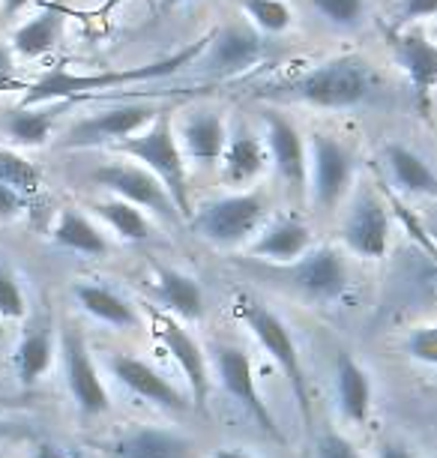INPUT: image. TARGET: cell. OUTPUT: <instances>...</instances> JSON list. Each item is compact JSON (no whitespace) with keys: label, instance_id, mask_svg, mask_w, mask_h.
Here are the masks:
<instances>
[{"label":"cell","instance_id":"obj_33","mask_svg":"<svg viewBox=\"0 0 437 458\" xmlns=\"http://www.w3.org/2000/svg\"><path fill=\"white\" fill-rule=\"evenodd\" d=\"M306 6L332 30H357L368 15V0H306Z\"/></svg>","mask_w":437,"mask_h":458},{"label":"cell","instance_id":"obj_26","mask_svg":"<svg viewBox=\"0 0 437 458\" xmlns=\"http://www.w3.org/2000/svg\"><path fill=\"white\" fill-rule=\"evenodd\" d=\"M75 300L90 318H97L99 324H108L114 330H139L141 315L126 297H120L114 288L102 282H79L75 284Z\"/></svg>","mask_w":437,"mask_h":458},{"label":"cell","instance_id":"obj_40","mask_svg":"<svg viewBox=\"0 0 437 458\" xmlns=\"http://www.w3.org/2000/svg\"><path fill=\"white\" fill-rule=\"evenodd\" d=\"M15 72H19L15 55L6 46H0V93H6L15 84Z\"/></svg>","mask_w":437,"mask_h":458},{"label":"cell","instance_id":"obj_8","mask_svg":"<svg viewBox=\"0 0 437 458\" xmlns=\"http://www.w3.org/2000/svg\"><path fill=\"white\" fill-rule=\"evenodd\" d=\"M162 111L150 99L120 102V106L102 108L97 114H88L75 123L63 138L66 150H93L105 144H123L132 135H139L144 126H150Z\"/></svg>","mask_w":437,"mask_h":458},{"label":"cell","instance_id":"obj_3","mask_svg":"<svg viewBox=\"0 0 437 458\" xmlns=\"http://www.w3.org/2000/svg\"><path fill=\"white\" fill-rule=\"evenodd\" d=\"M117 150L123 157H130L135 165L147 168L153 177L165 186V192L174 201L180 219L189 222L192 216V195H189V168H186L183 150H180L174 123H171L168 111L153 120L150 126H144L139 135H132L130 141L117 144Z\"/></svg>","mask_w":437,"mask_h":458},{"label":"cell","instance_id":"obj_27","mask_svg":"<svg viewBox=\"0 0 437 458\" xmlns=\"http://www.w3.org/2000/svg\"><path fill=\"white\" fill-rule=\"evenodd\" d=\"M70 108V102H48V106H24L21 102L19 108L6 111L4 132L19 147H42L55 135V126L63 117V111Z\"/></svg>","mask_w":437,"mask_h":458},{"label":"cell","instance_id":"obj_11","mask_svg":"<svg viewBox=\"0 0 437 458\" xmlns=\"http://www.w3.org/2000/svg\"><path fill=\"white\" fill-rule=\"evenodd\" d=\"M341 237L354 255L366 261H378L390 252L392 237V210L378 192L366 189L348 207L345 222H341Z\"/></svg>","mask_w":437,"mask_h":458},{"label":"cell","instance_id":"obj_16","mask_svg":"<svg viewBox=\"0 0 437 458\" xmlns=\"http://www.w3.org/2000/svg\"><path fill=\"white\" fill-rule=\"evenodd\" d=\"M390 48L396 66L405 72L410 90H414L419 111L425 114L437 90V42H432L425 33H419L414 28H405V30H392Z\"/></svg>","mask_w":437,"mask_h":458},{"label":"cell","instance_id":"obj_19","mask_svg":"<svg viewBox=\"0 0 437 458\" xmlns=\"http://www.w3.org/2000/svg\"><path fill=\"white\" fill-rule=\"evenodd\" d=\"M270 165V153L261 135L252 129H231L228 147L222 153V180L243 192V186H252Z\"/></svg>","mask_w":437,"mask_h":458},{"label":"cell","instance_id":"obj_43","mask_svg":"<svg viewBox=\"0 0 437 458\" xmlns=\"http://www.w3.org/2000/svg\"><path fill=\"white\" fill-rule=\"evenodd\" d=\"M33 458H66L63 449L55 444H37L33 446Z\"/></svg>","mask_w":437,"mask_h":458},{"label":"cell","instance_id":"obj_21","mask_svg":"<svg viewBox=\"0 0 437 458\" xmlns=\"http://www.w3.org/2000/svg\"><path fill=\"white\" fill-rule=\"evenodd\" d=\"M153 297L168 309L177 321H204V291L195 276L174 270V267H156L150 279Z\"/></svg>","mask_w":437,"mask_h":458},{"label":"cell","instance_id":"obj_38","mask_svg":"<svg viewBox=\"0 0 437 458\" xmlns=\"http://www.w3.org/2000/svg\"><path fill=\"white\" fill-rule=\"evenodd\" d=\"M315 458H363V455L357 453V446L348 437L336 435V431H327L315 444Z\"/></svg>","mask_w":437,"mask_h":458},{"label":"cell","instance_id":"obj_28","mask_svg":"<svg viewBox=\"0 0 437 458\" xmlns=\"http://www.w3.org/2000/svg\"><path fill=\"white\" fill-rule=\"evenodd\" d=\"M51 243L66 249V252L88 255V258L108 255V240L102 234V228L88 213L75 210V207H63L57 213L55 225H51Z\"/></svg>","mask_w":437,"mask_h":458},{"label":"cell","instance_id":"obj_35","mask_svg":"<svg viewBox=\"0 0 437 458\" xmlns=\"http://www.w3.org/2000/svg\"><path fill=\"white\" fill-rule=\"evenodd\" d=\"M28 315V297L21 291V282L10 267L0 264V318L4 321H21Z\"/></svg>","mask_w":437,"mask_h":458},{"label":"cell","instance_id":"obj_42","mask_svg":"<svg viewBox=\"0 0 437 458\" xmlns=\"http://www.w3.org/2000/svg\"><path fill=\"white\" fill-rule=\"evenodd\" d=\"M378 458H416V455H414V449H410V446L387 440V444L378 446Z\"/></svg>","mask_w":437,"mask_h":458},{"label":"cell","instance_id":"obj_23","mask_svg":"<svg viewBox=\"0 0 437 458\" xmlns=\"http://www.w3.org/2000/svg\"><path fill=\"white\" fill-rule=\"evenodd\" d=\"M60 37H63V13L57 6H46L30 19L15 21L10 33V51L21 60H39L57 48Z\"/></svg>","mask_w":437,"mask_h":458},{"label":"cell","instance_id":"obj_18","mask_svg":"<svg viewBox=\"0 0 437 458\" xmlns=\"http://www.w3.org/2000/svg\"><path fill=\"white\" fill-rule=\"evenodd\" d=\"M156 327H159L162 344H165L171 357L177 360L186 384H189V399L204 411L207 408V399H210V366H207V357H204V348L198 344V339L177 321V318H171V315L159 318Z\"/></svg>","mask_w":437,"mask_h":458},{"label":"cell","instance_id":"obj_7","mask_svg":"<svg viewBox=\"0 0 437 458\" xmlns=\"http://www.w3.org/2000/svg\"><path fill=\"white\" fill-rule=\"evenodd\" d=\"M308 198L321 210H336L345 201L357 177L354 153L336 135L312 132L308 135Z\"/></svg>","mask_w":437,"mask_h":458},{"label":"cell","instance_id":"obj_47","mask_svg":"<svg viewBox=\"0 0 437 458\" xmlns=\"http://www.w3.org/2000/svg\"><path fill=\"white\" fill-rule=\"evenodd\" d=\"M0 342H4V333H0Z\"/></svg>","mask_w":437,"mask_h":458},{"label":"cell","instance_id":"obj_46","mask_svg":"<svg viewBox=\"0 0 437 458\" xmlns=\"http://www.w3.org/2000/svg\"><path fill=\"white\" fill-rule=\"evenodd\" d=\"M168 4H189V0H168Z\"/></svg>","mask_w":437,"mask_h":458},{"label":"cell","instance_id":"obj_12","mask_svg":"<svg viewBox=\"0 0 437 458\" xmlns=\"http://www.w3.org/2000/svg\"><path fill=\"white\" fill-rule=\"evenodd\" d=\"M60 353H63V371H66V390H70L75 408L88 417H102L111 411L108 390L99 377V369L93 362V353L84 342V335L75 327H66L60 333Z\"/></svg>","mask_w":437,"mask_h":458},{"label":"cell","instance_id":"obj_25","mask_svg":"<svg viewBox=\"0 0 437 458\" xmlns=\"http://www.w3.org/2000/svg\"><path fill=\"white\" fill-rule=\"evenodd\" d=\"M383 165L390 171V180L399 192L405 195H423V198H437V174L428 165L423 153H416L414 147L392 141L383 147Z\"/></svg>","mask_w":437,"mask_h":458},{"label":"cell","instance_id":"obj_2","mask_svg":"<svg viewBox=\"0 0 437 458\" xmlns=\"http://www.w3.org/2000/svg\"><path fill=\"white\" fill-rule=\"evenodd\" d=\"M204 42H189L186 48L174 51L171 57L153 60V64L144 66H130V69H105V72H70V69H51V72L42 75L39 81H33L28 93H24V106H48V102H79L88 97H99L105 90L114 88H130V84H141V81H159V79H171V75L189 69L198 55L204 51Z\"/></svg>","mask_w":437,"mask_h":458},{"label":"cell","instance_id":"obj_20","mask_svg":"<svg viewBox=\"0 0 437 458\" xmlns=\"http://www.w3.org/2000/svg\"><path fill=\"white\" fill-rule=\"evenodd\" d=\"M312 249V228L297 216H279L264 225L258 240L252 243V255L273 264H297Z\"/></svg>","mask_w":437,"mask_h":458},{"label":"cell","instance_id":"obj_17","mask_svg":"<svg viewBox=\"0 0 437 458\" xmlns=\"http://www.w3.org/2000/svg\"><path fill=\"white\" fill-rule=\"evenodd\" d=\"M108 366H111V375H114L120 384L126 386L130 393H135L139 399L156 404V408H165V411H186L189 408V395L180 393L171 380L139 357L132 353H111L108 357Z\"/></svg>","mask_w":437,"mask_h":458},{"label":"cell","instance_id":"obj_10","mask_svg":"<svg viewBox=\"0 0 437 458\" xmlns=\"http://www.w3.org/2000/svg\"><path fill=\"white\" fill-rule=\"evenodd\" d=\"M90 180L99 183L108 195L135 204L139 210H147L153 216H159V219H171V222L180 219L177 207L171 201V195L165 192V186H162L147 168L135 165V162H108V165H99L93 171Z\"/></svg>","mask_w":437,"mask_h":458},{"label":"cell","instance_id":"obj_31","mask_svg":"<svg viewBox=\"0 0 437 458\" xmlns=\"http://www.w3.org/2000/svg\"><path fill=\"white\" fill-rule=\"evenodd\" d=\"M246 21L261 33L264 39H279L294 30L297 15L288 0H240Z\"/></svg>","mask_w":437,"mask_h":458},{"label":"cell","instance_id":"obj_45","mask_svg":"<svg viewBox=\"0 0 437 458\" xmlns=\"http://www.w3.org/2000/svg\"><path fill=\"white\" fill-rule=\"evenodd\" d=\"M425 228H428V225H425ZM428 234H437V219H434V228H428Z\"/></svg>","mask_w":437,"mask_h":458},{"label":"cell","instance_id":"obj_24","mask_svg":"<svg viewBox=\"0 0 437 458\" xmlns=\"http://www.w3.org/2000/svg\"><path fill=\"white\" fill-rule=\"evenodd\" d=\"M336 402L339 411L350 426H366L372 417V404H374V386L372 375L363 362H357L354 357H341L336 366Z\"/></svg>","mask_w":437,"mask_h":458},{"label":"cell","instance_id":"obj_13","mask_svg":"<svg viewBox=\"0 0 437 458\" xmlns=\"http://www.w3.org/2000/svg\"><path fill=\"white\" fill-rule=\"evenodd\" d=\"M174 132L180 150H183L186 168L192 165L198 171H210L222 165V153H225L231 135V126L222 108H189L180 120V126H174Z\"/></svg>","mask_w":437,"mask_h":458},{"label":"cell","instance_id":"obj_6","mask_svg":"<svg viewBox=\"0 0 437 458\" xmlns=\"http://www.w3.org/2000/svg\"><path fill=\"white\" fill-rule=\"evenodd\" d=\"M264 57H267V39L248 21H231L210 33L204 51L189 69L201 79L225 81L255 69Z\"/></svg>","mask_w":437,"mask_h":458},{"label":"cell","instance_id":"obj_30","mask_svg":"<svg viewBox=\"0 0 437 458\" xmlns=\"http://www.w3.org/2000/svg\"><path fill=\"white\" fill-rule=\"evenodd\" d=\"M13 360H15V377H19V384L24 386L39 384L48 375L51 362H55V335L48 330L24 333Z\"/></svg>","mask_w":437,"mask_h":458},{"label":"cell","instance_id":"obj_36","mask_svg":"<svg viewBox=\"0 0 437 458\" xmlns=\"http://www.w3.org/2000/svg\"><path fill=\"white\" fill-rule=\"evenodd\" d=\"M405 348L416 362L437 366V327H419V330L410 333Z\"/></svg>","mask_w":437,"mask_h":458},{"label":"cell","instance_id":"obj_1","mask_svg":"<svg viewBox=\"0 0 437 458\" xmlns=\"http://www.w3.org/2000/svg\"><path fill=\"white\" fill-rule=\"evenodd\" d=\"M381 90L374 66L359 55H336L318 66L299 72L297 79L267 90V97L308 106L321 111H350L372 102Z\"/></svg>","mask_w":437,"mask_h":458},{"label":"cell","instance_id":"obj_37","mask_svg":"<svg viewBox=\"0 0 437 458\" xmlns=\"http://www.w3.org/2000/svg\"><path fill=\"white\" fill-rule=\"evenodd\" d=\"M437 19V0H399L396 6V30H405L410 24Z\"/></svg>","mask_w":437,"mask_h":458},{"label":"cell","instance_id":"obj_44","mask_svg":"<svg viewBox=\"0 0 437 458\" xmlns=\"http://www.w3.org/2000/svg\"><path fill=\"white\" fill-rule=\"evenodd\" d=\"M213 458H255V455L243 453V449H231V446H225V449H216V453H213Z\"/></svg>","mask_w":437,"mask_h":458},{"label":"cell","instance_id":"obj_14","mask_svg":"<svg viewBox=\"0 0 437 458\" xmlns=\"http://www.w3.org/2000/svg\"><path fill=\"white\" fill-rule=\"evenodd\" d=\"M288 279L308 300L330 302L345 297L350 284V270L345 255L336 246H312L297 264H288Z\"/></svg>","mask_w":437,"mask_h":458},{"label":"cell","instance_id":"obj_9","mask_svg":"<svg viewBox=\"0 0 437 458\" xmlns=\"http://www.w3.org/2000/svg\"><path fill=\"white\" fill-rule=\"evenodd\" d=\"M216 375H219L222 390L234 399L237 408H243V413H248V417L255 420V426L267 437H273L276 444H285V431H282L276 413L267 408V402H264L258 393V380H255V369H252L248 353L243 348H237V344H219Z\"/></svg>","mask_w":437,"mask_h":458},{"label":"cell","instance_id":"obj_5","mask_svg":"<svg viewBox=\"0 0 437 458\" xmlns=\"http://www.w3.org/2000/svg\"><path fill=\"white\" fill-rule=\"evenodd\" d=\"M237 312L246 321V327L252 330V335L258 339V344L270 353L273 362L282 369V375L288 377L290 393L297 399V408L303 413V422L312 428V393H308V377L303 369V360H299V348L294 342V333L288 330V324L282 318L267 309L264 302L252 300L248 293H240L237 297Z\"/></svg>","mask_w":437,"mask_h":458},{"label":"cell","instance_id":"obj_41","mask_svg":"<svg viewBox=\"0 0 437 458\" xmlns=\"http://www.w3.org/2000/svg\"><path fill=\"white\" fill-rule=\"evenodd\" d=\"M33 4H37V0H4V4H0V13H4L6 21H15L21 13H28Z\"/></svg>","mask_w":437,"mask_h":458},{"label":"cell","instance_id":"obj_4","mask_svg":"<svg viewBox=\"0 0 437 458\" xmlns=\"http://www.w3.org/2000/svg\"><path fill=\"white\" fill-rule=\"evenodd\" d=\"M270 201L258 189H243V192H228L222 198L201 204L192 210L189 225L201 240L219 249H234L246 240L258 237L267 225Z\"/></svg>","mask_w":437,"mask_h":458},{"label":"cell","instance_id":"obj_22","mask_svg":"<svg viewBox=\"0 0 437 458\" xmlns=\"http://www.w3.org/2000/svg\"><path fill=\"white\" fill-rule=\"evenodd\" d=\"M111 458H195V444L171 428H132L108 446Z\"/></svg>","mask_w":437,"mask_h":458},{"label":"cell","instance_id":"obj_34","mask_svg":"<svg viewBox=\"0 0 437 458\" xmlns=\"http://www.w3.org/2000/svg\"><path fill=\"white\" fill-rule=\"evenodd\" d=\"M387 204H390V210H392V216L399 219V225L405 228V234L414 240L416 243V249L423 252L425 258H428V264L434 267V276H437V240H434V234H428V228H425V222L419 219V216L410 210V207L401 201L399 195H387Z\"/></svg>","mask_w":437,"mask_h":458},{"label":"cell","instance_id":"obj_39","mask_svg":"<svg viewBox=\"0 0 437 458\" xmlns=\"http://www.w3.org/2000/svg\"><path fill=\"white\" fill-rule=\"evenodd\" d=\"M30 201L24 195H19L15 189L10 186H4L0 183V222H13V219H19V216L28 210Z\"/></svg>","mask_w":437,"mask_h":458},{"label":"cell","instance_id":"obj_15","mask_svg":"<svg viewBox=\"0 0 437 458\" xmlns=\"http://www.w3.org/2000/svg\"><path fill=\"white\" fill-rule=\"evenodd\" d=\"M264 144L270 153V165L276 168L282 183L306 192L308 189V144L303 132L282 111H264Z\"/></svg>","mask_w":437,"mask_h":458},{"label":"cell","instance_id":"obj_29","mask_svg":"<svg viewBox=\"0 0 437 458\" xmlns=\"http://www.w3.org/2000/svg\"><path fill=\"white\" fill-rule=\"evenodd\" d=\"M93 216H99L105 222V228L114 231L123 243H147V240L156 237L150 216L139 210L135 204L123 201V198H102V201L93 204Z\"/></svg>","mask_w":437,"mask_h":458},{"label":"cell","instance_id":"obj_32","mask_svg":"<svg viewBox=\"0 0 437 458\" xmlns=\"http://www.w3.org/2000/svg\"><path fill=\"white\" fill-rule=\"evenodd\" d=\"M0 183L15 189V192L30 201V198L39 195V189H42V171L37 162H30L28 157L0 147Z\"/></svg>","mask_w":437,"mask_h":458}]
</instances>
